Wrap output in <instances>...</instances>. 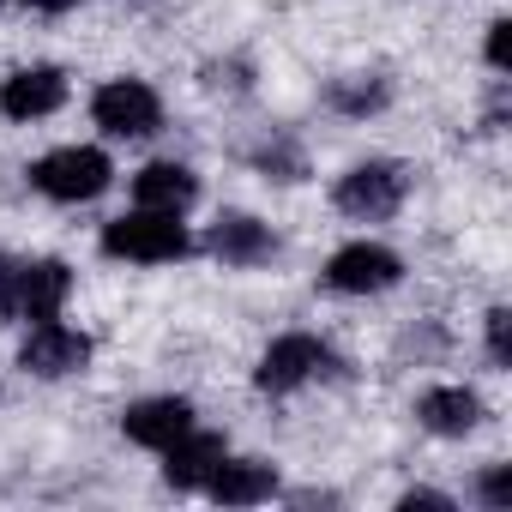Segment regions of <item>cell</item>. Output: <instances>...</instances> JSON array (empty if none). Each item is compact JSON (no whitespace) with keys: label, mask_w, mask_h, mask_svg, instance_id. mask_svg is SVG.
Masks as SVG:
<instances>
[{"label":"cell","mask_w":512,"mask_h":512,"mask_svg":"<svg viewBox=\"0 0 512 512\" xmlns=\"http://www.w3.org/2000/svg\"><path fill=\"white\" fill-rule=\"evenodd\" d=\"M193 241H187V223H181V211H127V217H115L109 229H103V253L109 260H139V266H169V260H181Z\"/></svg>","instance_id":"1"},{"label":"cell","mask_w":512,"mask_h":512,"mask_svg":"<svg viewBox=\"0 0 512 512\" xmlns=\"http://www.w3.org/2000/svg\"><path fill=\"white\" fill-rule=\"evenodd\" d=\"M109 181H115V163L97 145H61V151L37 157V169H31V187L49 193V199H61V205H85Z\"/></svg>","instance_id":"2"},{"label":"cell","mask_w":512,"mask_h":512,"mask_svg":"<svg viewBox=\"0 0 512 512\" xmlns=\"http://www.w3.org/2000/svg\"><path fill=\"white\" fill-rule=\"evenodd\" d=\"M91 115L109 139H151L163 127V103L145 79H109L97 97H91Z\"/></svg>","instance_id":"3"},{"label":"cell","mask_w":512,"mask_h":512,"mask_svg":"<svg viewBox=\"0 0 512 512\" xmlns=\"http://www.w3.org/2000/svg\"><path fill=\"white\" fill-rule=\"evenodd\" d=\"M404 187H410V175L398 169V163H356L344 181H338V211L344 217H356V223H380V217H392L398 205H404Z\"/></svg>","instance_id":"4"},{"label":"cell","mask_w":512,"mask_h":512,"mask_svg":"<svg viewBox=\"0 0 512 512\" xmlns=\"http://www.w3.org/2000/svg\"><path fill=\"white\" fill-rule=\"evenodd\" d=\"M398 278H404V260L392 247H380V241H350V247H338L326 260V284L338 296H380Z\"/></svg>","instance_id":"5"},{"label":"cell","mask_w":512,"mask_h":512,"mask_svg":"<svg viewBox=\"0 0 512 512\" xmlns=\"http://www.w3.org/2000/svg\"><path fill=\"white\" fill-rule=\"evenodd\" d=\"M320 374H332V350H326L320 338H308V332L278 338V344L260 356V368H253L260 392H296V386H308V380H320Z\"/></svg>","instance_id":"6"},{"label":"cell","mask_w":512,"mask_h":512,"mask_svg":"<svg viewBox=\"0 0 512 512\" xmlns=\"http://www.w3.org/2000/svg\"><path fill=\"white\" fill-rule=\"evenodd\" d=\"M19 362L37 380H67V374H79L91 362V338L73 332V326H61V320H37L31 338H25V350H19Z\"/></svg>","instance_id":"7"},{"label":"cell","mask_w":512,"mask_h":512,"mask_svg":"<svg viewBox=\"0 0 512 512\" xmlns=\"http://www.w3.org/2000/svg\"><path fill=\"white\" fill-rule=\"evenodd\" d=\"M61 103H67V73L61 67H19L0 85V115H13V121H43Z\"/></svg>","instance_id":"8"},{"label":"cell","mask_w":512,"mask_h":512,"mask_svg":"<svg viewBox=\"0 0 512 512\" xmlns=\"http://www.w3.org/2000/svg\"><path fill=\"white\" fill-rule=\"evenodd\" d=\"M205 247L217 253L223 266H260V260H272V253H278V235H272L260 217H247V211H223V217L211 223Z\"/></svg>","instance_id":"9"},{"label":"cell","mask_w":512,"mask_h":512,"mask_svg":"<svg viewBox=\"0 0 512 512\" xmlns=\"http://www.w3.org/2000/svg\"><path fill=\"white\" fill-rule=\"evenodd\" d=\"M121 428H127L133 446L163 452V446H175V440L193 428V404H187V398H139V404L121 416Z\"/></svg>","instance_id":"10"},{"label":"cell","mask_w":512,"mask_h":512,"mask_svg":"<svg viewBox=\"0 0 512 512\" xmlns=\"http://www.w3.org/2000/svg\"><path fill=\"white\" fill-rule=\"evenodd\" d=\"M67 296H73V272H67L61 260H31V266H19L13 302H19L25 320H55V314L67 308Z\"/></svg>","instance_id":"11"},{"label":"cell","mask_w":512,"mask_h":512,"mask_svg":"<svg viewBox=\"0 0 512 512\" xmlns=\"http://www.w3.org/2000/svg\"><path fill=\"white\" fill-rule=\"evenodd\" d=\"M205 488H211V500H223V506H260V500L278 494V470H272L266 458H223Z\"/></svg>","instance_id":"12"},{"label":"cell","mask_w":512,"mask_h":512,"mask_svg":"<svg viewBox=\"0 0 512 512\" xmlns=\"http://www.w3.org/2000/svg\"><path fill=\"white\" fill-rule=\"evenodd\" d=\"M133 199L145 211H187L199 199V175L187 163H145L133 175Z\"/></svg>","instance_id":"13"},{"label":"cell","mask_w":512,"mask_h":512,"mask_svg":"<svg viewBox=\"0 0 512 512\" xmlns=\"http://www.w3.org/2000/svg\"><path fill=\"white\" fill-rule=\"evenodd\" d=\"M416 416H422V428H428V434L464 440V434L482 422V398H476L470 386H434V392H422Z\"/></svg>","instance_id":"14"},{"label":"cell","mask_w":512,"mask_h":512,"mask_svg":"<svg viewBox=\"0 0 512 512\" xmlns=\"http://www.w3.org/2000/svg\"><path fill=\"white\" fill-rule=\"evenodd\" d=\"M163 458H169V464H163V476H169L175 488H205V482H211V470L223 464V440H217V434H193V428H187L175 446H163Z\"/></svg>","instance_id":"15"},{"label":"cell","mask_w":512,"mask_h":512,"mask_svg":"<svg viewBox=\"0 0 512 512\" xmlns=\"http://www.w3.org/2000/svg\"><path fill=\"white\" fill-rule=\"evenodd\" d=\"M386 79H338L332 85V109H344V115H374V109H386Z\"/></svg>","instance_id":"16"},{"label":"cell","mask_w":512,"mask_h":512,"mask_svg":"<svg viewBox=\"0 0 512 512\" xmlns=\"http://www.w3.org/2000/svg\"><path fill=\"white\" fill-rule=\"evenodd\" d=\"M482 500H488L494 512H506V506H512V470H506V464H494V470L482 476Z\"/></svg>","instance_id":"17"},{"label":"cell","mask_w":512,"mask_h":512,"mask_svg":"<svg viewBox=\"0 0 512 512\" xmlns=\"http://www.w3.org/2000/svg\"><path fill=\"white\" fill-rule=\"evenodd\" d=\"M488 356H494V362H500V368H506V362H512V350H506V314H500V308H494V314H488Z\"/></svg>","instance_id":"18"},{"label":"cell","mask_w":512,"mask_h":512,"mask_svg":"<svg viewBox=\"0 0 512 512\" xmlns=\"http://www.w3.org/2000/svg\"><path fill=\"white\" fill-rule=\"evenodd\" d=\"M13 290H19V266H13V260H0V320H7V314H19Z\"/></svg>","instance_id":"19"},{"label":"cell","mask_w":512,"mask_h":512,"mask_svg":"<svg viewBox=\"0 0 512 512\" xmlns=\"http://www.w3.org/2000/svg\"><path fill=\"white\" fill-rule=\"evenodd\" d=\"M398 506H404V512H416V506H434V512H446L452 500H446V494H434V488H410V494H404Z\"/></svg>","instance_id":"20"},{"label":"cell","mask_w":512,"mask_h":512,"mask_svg":"<svg viewBox=\"0 0 512 512\" xmlns=\"http://www.w3.org/2000/svg\"><path fill=\"white\" fill-rule=\"evenodd\" d=\"M506 31H512L506 19H494V25H488V61H494V67H506Z\"/></svg>","instance_id":"21"},{"label":"cell","mask_w":512,"mask_h":512,"mask_svg":"<svg viewBox=\"0 0 512 512\" xmlns=\"http://www.w3.org/2000/svg\"><path fill=\"white\" fill-rule=\"evenodd\" d=\"M25 7H37V13H67L73 0H25Z\"/></svg>","instance_id":"22"},{"label":"cell","mask_w":512,"mask_h":512,"mask_svg":"<svg viewBox=\"0 0 512 512\" xmlns=\"http://www.w3.org/2000/svg\"><path fill=\"white\" fill-rule=\"evenodd\" d=\"M0 7H7V0H0Z\"/></svg>","instance_id":"23"}]
</instances>
